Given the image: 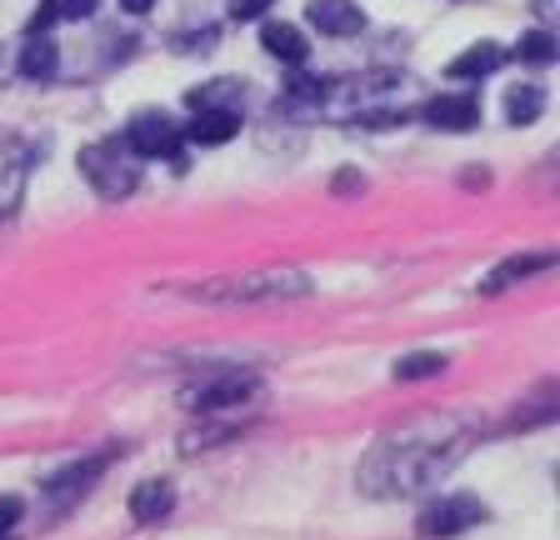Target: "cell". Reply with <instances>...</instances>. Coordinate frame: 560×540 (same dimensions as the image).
I'll list each match as a JSON object with an SVG mask.
<instances>
[{
    "mask_svg": "<svg viewBox=\"0 0 560 540\" xmlns=\"http://www.w3.org/2000/svg\"><path fill=\"white\" fill-rule=\"evenodd\" d=\"M476 446V431L455 415H425V421H410L400 431L381 435L371 450H365L361 470H355V485L375 501H390V495H425L451 476L466 450Z\"/></svg>",
    "mask_w": 560,
    "mask_h": 540,
    "instance_id": "obj_1",
    "label": "cell"
},
{
    "mask_svg": "<svg viewBox=\"0 0 560 540\" xmlns=\"http://www.w3.org/2000/svg\"><path fill=\"white\" fill-rule=\"evenodd\" d=\"M180 295L200 301V306H276V301H305V295H311V275L291 270V266H276V270H250V275L196 281Z\"/></svg>",
    "mask_w": 560,
    "mask_h": 540,
    "instance_id": "obj_2",
    "label": "cell"
},
{
    "mask_svg": "<svg viewBox=\"0 0 560 540\" xmlns=\"http://www.w3.org/2000/svg\"><path fill=\"white\" fill-rule=\"evenodd\" d=\"M256 396H260V376H250V371H215V376L180 390V406L190 415H225V411H241L245 400Z\"/></svg>",
    "mask_w": 560,
    "mask_h": 540,
    "instance_id": "obj_3",
    "label": "cell"
},
{
    "mask_svg": "<svg viewBox=\"0 0 560 540\" xmlns=\"http://www.w3.org/2000/svg\"><path fill=\"white\" fill-rule=\"evenodd\" d=\"M81 176L91 180L95 196H105V200H120L140 186V171H136L130 145L120 141V136L116 141H101V145H85L81 151Z\"/></svg>",
    "mask_w": 560,
    "mask_h": 540,
    "instance_id": "obj_4",
    "label": "cell"
},
{
    "mask_svg": "<svg viewBox=\"0 0 560 540\" xmlns=\"http://www.w3.org/2000/svg\"><path fill=\"white\" fill-rule=\"evenodd\" d=\"M35 155H46V145H31L21 130H0V221H11L21 211L25 176H31Z\"/></svg>",
    "mask_w": 560,
    "mask_h": 540,
    "instance_id": "obj_5",
    "label": "cell"
},
{
    "mask_svg": "<svg viewBox=\"0 0 560 540\" xmlns=\"http://www.w3.org/2000/svg\"><path fill=\"white\" fill-rule=\"evenodd\" d=\"M120 141L130 145V155H140V161H175L180 165V126H175L165 110H140V116H130L126 136Z\"/></svg>",
    "mask_w": 560,
    "mask_h": 540,
    "instance_id": "obj_6",
    "label": "cell"
},
{
    "mask_svg": "<svg viewBox=\"0 0 560 540\" xmlns=\"http://www.w3.org/2000/svg\"><path fill=\"white\" fill-rule=\"evenodd\" d=\"M480 520H486V505H480L476 495H435V501L420 510L416 536L420 540H451V536H460V530L480 526Z\"/></svg>",
    "mask_w": 560,
    "mask_h": 540,
    "instance_id": "obj_7",
    "label": "cell"
},
{
    "mask_svg": "<svg viewBox=\"0 0 560 540\" xmlns=\"http://www.w3.org/2000/svg\"><path fill=\"white\" fill-rule=\"evenodd\" d=\"M250 421H241L235 411H225V415H196V425H186L180 431V450L186 456H206L210 446H221V441H231L235 431H245Z\"/></svg>",
    "mask_w": 560,
    "mask_h": 540,
    "instance_id": "obj_8",
    "label": "cell"
},
{
    "mask_svg": "<svg viewBox=\"0 0 560 540\" xmlns=\"http://www.w3.org/2000/svg\"><path fill=\"white\" fill-rule=\"evenodd\" d=\"M305 15H311V25L320 31V36H355V31L365 25V11L355 5V0H311Z\"/></svg>",
    "mask_w": 560,
    "mask_h": 540,
    "instance_id": "obj_9",
    "label": "cell"
},
{
    "mask_svg": "<svg viewBox=\"0 0 560 540\" xmlns=\"http://www.w3.org/2000/svg\"><path fill=\"white\" fill-rule=\"evenodd\" d=\"M105 466H110V456L70 460L66 470H56V476H46V495H56V501H75V495H85L95 481H101V476H105Z\"/></svg>",
    "mask_w": 560,
    "mask_h": 540,
    "instance_id": "obj_10",
    "label": "cell"
},
{
    "mask_svg": "<svg viewBox=\"0 0 560 540\" xmlns=\"http://www.w3.org/2000/svg\"><path fill=\"white\" fill-rule=\"evenodd\" d=\"M556 266V250H536V256H515V260H501V266L490 270L486 281H480V295H501L505 285L515 281H530V275H540V270Z\"/></svg>",
    "mask_w": 560,
    "mask_h": 540,
    "instance_id": "obj_11",
    "label": "cell"
},
{
    "mask_svg": "<svg viewBox=\"0 0 560 540\" xmlns=\"http://www.w3.org/2000/svg\"><path fill=\"white\" fill-rule=\"evenodd\" d=\"M420 116L431 120L435 130H470V126H480V101L476 95H435Z\"/></svg>",
    "mask_w": 560,
    "mask_h": 540,
    "instance_id": "obj_12",
    "label": "cell"
},
{
    "mask_svg": "<svg viewBox=\"0 0 560 540\" xmlns=\"http://www.w3.org/2000/svg\"><path fill=\"white\" fill-rule=\"evenodd\" d=\"M175 510V485L171 481H140L136 491H130V516L140 520V526H155V520H165Z\"/></svg>",
    "mask_w": 560,
    "mask_h": 540,
    "instance_id": "obj_13",
    "label": "cell"
},
{
    "mask_svg": "<svg viewBox=\"0 0 560 540\" xmlns=\"http://www.w3.org/2000/svg\"><path fill=\"white\" fill-rule=\"evenodd\" d=\"M235 130H241V110H196L190 130H180V136L196 145H225Z\"/></svg>",
    "mask_w": 560,
    "mask_h": 540,
    "instance_id": "obj_14",
    "label": "cell"
},
{
    "mask_svg": "<svg viewBox=\"0 0 560 540\" xmlns=\"http://www.w3.org/2000/svg\"><path fill=\"white\" fill-rule=\"evenodd\" d=\"M260 46H266L276 60H285V66H305V56H311V40H305L295 25H285V21L260 25Z\"/></svg>",
    "mask_w": 560,
    "mask_h": 540,
    "instance_id": "obj_15",
    "label": "cell"
},
{
    "mask_svg": "<svg viewBox=\"0 0 560 540\" xmlns=\"http://www.w3.org/2000/svg\"><path fill=\"white\" fill-rule=\"evenodd\" d=\"M505 60H511V56H505L495 40H480V46H470L460 60H451V81H480V75L501 71Z\"/></svg>",
    "mask_w": 560,
    "mask_h": 540,
    "instance_id": "obj_16",
    "label": "cell"
},
{
    "mask_svg": "<svg viewBox=\"0 0 560 540\" xmlns=\"http://www.w3.org/2000/svg\"><path fill=\"white\" fill-rule=\"evenodd\" d=\"M241 95H245V85L225 75V81L196 85V91L186 95V106H190V110H241Z\"/></svg>",
    "mask_w": 560,
    "mask_h": 540,
    "instance_id": "obj_17",
    "label": "cell"
},
{
    "mask_svg": "<svg viewBox=\"0 0 560 540\" xmlns=\"http://www.w3.org/2000/svg\"><path fill=\"white\" fill-rule=\"evenodd\" d=\"M56 66H60L56 40H46V36L25 40V50H21V75H25V81H50V75H56Z\"/></svg>",
    "mask_w": 560,
    "mask_h": 540,
    "instance_id": "obj_18",
    "label": "cell"
},
{
    "mask_svg": "<svg viewBox=\"0 0 560 540\" xmlns=\"http://www.w3.org/2000/svg\"><path fill=\"white\" fill-rule=\"evenodd\" d=\"M445 365H451V355H441V351H410L390 365V376L396 380H431V376H445Z\"/></svg>",
    "mask_w": 560,
    "mask_h": 540,
    "instance_id": "obj_19",
    "label": "cell"
},
{
    "mask_svg": "<svg viewBox=\"0 0 560 540\" xmlns=\"http://www.w3.org/2000/svg\"><path fill=\"white\" fill-rule=\"evenodd\" d=\"M540 110H546V91H540V85H515V91H505V120H511V126H530V120H540Z\"/></svg>",
    "mask_w": 560,
    "mask_h": 540,
    "instance_id": "obj_20",
    "label": "cell"
},
{
    "mask_svg": "<svg viewBox=\"0 0 560 540\" xmlns=\"http://www.w3.org/2000/svg\"><path fill=\"white\" fill-rule=\"evenodd\" d=\"M515 56L530 60V66H546V60H556V36L550 31H530V36H521Z\"/></svg>",
    "mask_w": 560,
    "mask_h": 540,
    "instance_id": "obj_21",
    "label": "cell"
},
{
    "mask_svg": "<svg viewBox=\"0 0 560 540\" xmlns=\"http://www.w3.org/2000/svg\"><path fill=\"white\" fill-rule=\"evenodd\" d=\"M21 516H25L21 495H0V536H11V530L21 526Z\"/></svg>",
    "mask_w": 560,
    "mask_h": 540,
    "instance_id": "obj_22",
    "label": "cell"
},
{
    "mask_svg": "<svg viewBox=\"0 0 560 540\" xmlns=\"http://www.w3.org/2000/svg\"><path fill=\"white\" fill-rule=\"evenodd\" d=\"M56 21H60V5H56V0H40V5H35V15H31V36H46Z\"/></svg>",
    "mask_w": 560,
    "mask_h": 540,
    "instance_id": "obj_23",
    "label": "cell"
},
{
    "mask_svg": "<svg viewBox=\"0 0 560 540\" xmlns=\"http://www.w3.org/2000/svg\"><path fill=\"white\" fill-rule=\"evenodd\" d=\"M276 0H231V15L235 21H256V15H266Z\"/></svg>",
    "mask_w": 560,
    "mask_h": 540,
    "instance_id": "obj_24",
    "label": "cell"
},
{
    "mask_svg": "<svg viewBox=\"0 0 560 540\" xmlns=\"http://www.w3.org/2000/svg\"><path fill=\"white\" fill-rule=\"evenodd\" d=\"M60 5V15H66V21H85V15H95V5H101V0H56Z\"/></svg>",
    "mask_w": 560,
    "mask_h": 540,
    "instance_id": "obj_25",
    "label": "cell"
},
{
    "mask_svg": "<svg viewBox=\"0 0 560 540\" xmlns=\"http://www.w3.org/2000/svg\"><path fill=\"white\" fill-rule=\"evenodd\" d=\"M120 5H126L130 15H145V11H151V5H155V0H120Z\"/></svg>",
    "mask_w": 560,
    "mask_h": 540,
    "instance_id": "obj_26",
    "label": "cell"
}]
</instances>
